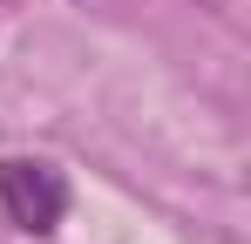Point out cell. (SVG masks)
I'll return each instance as SVG.
<instances>
[{"label": "cell", "mask_w": 251, "mask_h": 244, "mask_svg": "<svg viewBox=\"0 0 251 244\" xmlns=\"http://www.w3.org/2000/svg\"><path fill=\"white\" fill-rule=\"evenodd\" d=\"M0 210H7L14 231L48 238L68 217V176L48 156H0Z\"/></svg>", "instance_id": "cell-1"}]
</instances>
